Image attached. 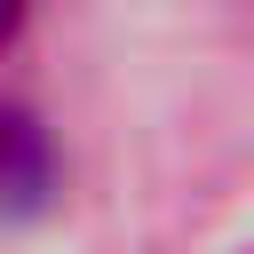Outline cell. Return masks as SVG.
Segmentation results:
<instances>
[{"mask_svg": "<svg viewBox=\"0 0 254 254\" xmlns=\"http://www.w3.org/2000/svg\"><path fill=\"white\" fill-rule=\"evenodd\" d=\"M56 190V143L24 103H0V214H32Z\"/></svg>", "mask_w": 254, "mask_h": 254, "instance_id": "1", "label": "cell"}, {"mask_svg": "<svg viewBox=\"0 0 254 254\" xmlns=\"http://www.w3.org/2000/svg\"><path fill=\"white\" fill-rule=\"evenodd\" d=\"M24 16H32V0H0V48L24 32Z\"/></svg>", "mask_w": 254, "mask_h": 254, "instance_id": "2", "label": "cell"}]
</instances>
